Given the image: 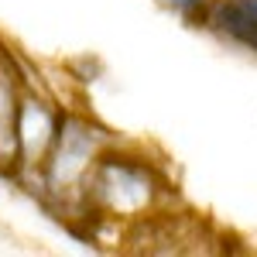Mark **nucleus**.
I'll use <instances>...</instances> for the list:
<instances>
[{"mask_svg": "<svg viewBox=\"0 0 257 257\" xmlns=\"http://www.w3.org/2000/svg\"><path fill=\"white\" fill-rule=\"evenodd\" d=\"M79 199L86 206V216L110 223H144L158 216V206L168 199V185L148 158L110 144L86 175Z\"/></svg>", "mask_w": 257, "mask_h": 257, "instance_id": "1", "label": "nucleus"}, {"mask_svg": "<svg viewBox=\"0 0 257 257\" xmlns=\"http://www.w3.org/2000/svg\"><path fill=\"white\" fill-rule=\"evenodd\" d=\"M113 141L106 138V131H99L93 120L76 117L62 110L59 120V134L52 141V151L41 165V189H48L55 199L65 196H82L86 175L93 172L96 158L110 148Z\"/></svg>", "mask_w": 257, "mask_h": 257, "instance_id": "2", "label": "nucleus"}, {"mask_svg": "<svg viewBox=\"0 0 257 257\" xmlns=\"http://www.w3.org/2000/svg\"><path fill=\"white\" fill-rule=\"evenodd\" d=\"M62 110L52 99L38 96L31 89H21L18 103V168L41 172V165L52 151V141L59 134Z\"/></svg>", "mask_w": 257, "mask_h": 257, "instance_id": "3", "label": "nucleus"}, {"mask_svg": "<svg viewBox=\"0 0 257 257\" xmlns=\"http://www.w3.org/2000/svg\"><path fill=\"white\" fill-rule=\"evenodd\" d=\"M199 21L223 41L257 55V0H209Z\"/></svg>", "mask_w": 257, "mask_h": 257, "instance_id": "4", "label": "nucleus"}, {"mask_svg": "<svg viewBox=\"0 0 257 257\" xmlns=\"http://www.w3.org/2000/svg\"><path fill=\"white\" fill-rule=\"evenodd\" d=\"M18 79L7 72V65H0V172L18 168Z\"/></svg>", "mask_w": 257, "mask_h": 257, "instance_id": "5", "label": "nucleus"}, {"mask_svg": "<svg viewBox=\"0 0 257 257\" xmlns=\"http://www.w3.org/2000/svg\"><path fill=\"white\" fill-rule=\"evenodd\" d=\"M168 7H175L178 14H185V18H199L202 11H206V4L209 0H165Z\"/></svg>", "mask_w": 257, "mask_h": 257, "instance_id": "6", "label": "nucleus"}]
</instances>
